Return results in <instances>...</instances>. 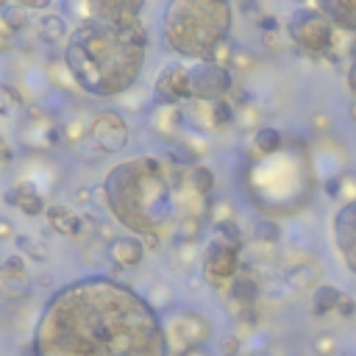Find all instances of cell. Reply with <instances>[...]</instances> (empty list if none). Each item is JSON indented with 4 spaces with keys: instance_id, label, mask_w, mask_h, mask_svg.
Segmentation results:
<instances>
[{
    "instance_id": "ac0fdd59",
    "label": "cell",
    "mask_w": 356,
    "mask_h": 356,
    "mask_svg": "<svg viewBox=\"0 0 356 356\" xmlns=\"http://www.w3.org/2000/svg\"><path fill=\"white\" fill-rule=\"evenodd\" d=\"M15 187H17V193H20V206H17V209H23V215L39 217V215L48 212L51 204H45V198L39 195V190H37L31 181H17Z\"/></svg>"
},
{
    "instance_id": "d4e9b609",
    "label": "cell",
    "mask_w": 356,
    "mask_h": 356,
    "mask_svg": "<svg viewBox=\"0 0 356 356\" xmlns=\"http://www.w3.org/2000/svg\"><path fill=\"white\" fill-rule=\"evenodd\" d=\"M278 148H281V131H278V128L265 125V128H259V131L253 134V150H256V153L267 156V153H276Z\"/></svg>"
},
{
    "instance_id": "484cf974",
    "label": "cell",
    "mask_w": 356,
    "mask_h": 356,
    "mask_svg": "<svg viewBox=\"0 0 356 356\" xmlns=\"http://www.w3.org/2000/svg\"><path fill=\"white\" fill-rule=\"evenodd\" d=\"M198 256H201L198 242H175V248H172V262L181 267L184 273L193 270V265L198 262Z\"/></svg>"
},
{
    "instance_id": "f546056e",
    "label": "cell",
    "mask_w": 356,
    "mask_h": 356,
    "mask_svg": "<svg viewBox=\"0 0 356 356\" xmlns=\"http://www.w3.org/2000/svg\"><path fill=\"white\" fill-rule=\"evenodd\" d=\"M253 237H256V242H276L278 240V226L273 220H256L253 223Z\"/></svg>"
},
{
    "instance_id": "cb8c5ba5",
    "label": "cell",
    "mask_w": 356,
    "mask_h": 356,
    "mask_svg": "<svg viewBox=\"0 0 356 356\" xmlns=\"http://www.w3.org/2000/svg\"><path fill=\"white\" fill-rule=\"evenodd\" d=\"M0 15H3V23L12 34H20L28 28V9H23L20 3H3L0 6Z\"/></svg>"
},
{
    "instance_id": "9c48e42d",
    "label": "cell",
    "mask_w": 356,
    "mask_h": 356,
    "mask_svg": "<svg viewBox=\"0 0 356 356\" xmlns=\"http://www.w3.org/2000/svg\"><path fill=\"white\" fill-rule=\"evenodd\" d=\"M190 89L193 100H220L234 89V78L229 67H217L212 62H195L190 67Z\"/></svg>"
},
{
    "instance_id": "4316f807",
    "label": "cell",
    "mask_w": 356,
    "mask_h": 356,
    "mask_svg": "<svg viewBox=\"0 0 356 356\" xmlns=\"http://www.w3.org/2000/svg\"><path fill=\"white\" fill-rule=\"evenodd\" d=\"M15 245H17L20 256H28V259H34L37 265H42V262L48 259V251H45V245H42V242H37V240H34V237H28V234H17V237H15Z\"/></svg>"
},
{
    "instance_id": "44dd1931",
    "label": "cell",
    "mask_w": 356,
    "mask_h": 356,
    "mask_svg": "<svg viewBox=\"0 0 356 356\" xmlns=\"http://www.w3.org/2000/svg\"><path fill=\"white\" fill-rule=\"evenodd\" d=\"M320 12L328 15L337 26L356 31V0H348V3H323Z\"/></svg>"
},
{
    "instance_id": "f6af8a7d",
    "label": "cell",
    "mask_w": 356,
    "mask_h": 356,
    "mask_svg": "<svg viewBox=\"0 0 356 356\" xmlns=\"http://www.w3.org/2000/svg\"><path fill=\"white\" fill-rule=\"evenodd\" d=\"M181 356H209V350H206V348H193V350L181 353Z\"/></svg>"
},
{
    "instance_id": "c3c4849f",
    "label": "cell",
    "mask_w": 356,
    "mask_h": 356,
    "mask_svg": "<svg viewBox=\"0 0 356 356\" xmlns=\"http://www.w3.org/2000/svg\"><path fill=\"white\" fill-rule=\"evenodd\" d=\"M253 356H267V353H253Z\"/></svg>"
},
{
    "instance_id": "8d00e7d4",
    "label": "cell",
    "mask_w": 356,
    "mask_h": 356,
    "mask_svg": "<svg viewBox=\"0 0 356 356\" xmlns=\"http://www.w3.org/2000/svg\"><path fill=\"white\" fill-rule=\"evenodd\" d=\"M3 204H6V206H20V193H17V187H15V184L3 193Z\"/></svg>"
},
{
    "instance_id": "4fadbf2b",
    "label": "cell",
    "mask_w": 356,
    "mask_h": 356,
    "mask_svg": "<svg viewBox=\"0 0 356 356\" xmlns=\"http://www.w3.org/2000/svg\"><path fill=\"white\" fill-rule=\"evenodd\" d=\"M145 12V3L139 0H95V3H84L81 15L84 17H98V20H114V23H134Z\"/></svg>"
},
{
    "instance_id": "9a60e30c",
    "label": "cell",
    "mask_w": 356,
    "mask_h": 356,
    "mask_svg": "<svg viewBox=\"0 0 356 356\" xmlns=\"http://www.w3.org/2000/svg\"><path fill=\"white\" fill-rule=\"evenodd\" d=\"M187 123V112L181 106H153L148 125L159 139H178V131Z\"/></svg>"
},
{
    "instance_id": "74e56055",
    "label": "cell",
    "mask_w": 356,
    "mask_h": 356,
    "mask_svg": "<svg viewBox=\"0 0 356 356\" xmlns=\"http://www.w3.org/2000/svg\"><path fill=\"white\" fill-rule=\"evenodd\" d=\"M75 204L89 206V204H92V187H81V190H75Z\"/></svg>"
},
{
    "instance_id": "7402d4cb",
    "label": "cell",
    "mask_w": 356,
    "mask_h": 356,
    "mask_svg": "<svg viewBox=\"0 0 356 356\" xmlns=\"http://www.w3.org/2000/svg\"><path fill=\"white\" fill-rule=\"evenodd\" d=\"M339 301H342V292H339L337 287L320 284V287L314 290V295H312V312H314V314H328L331 309L339 306Z\"/></svg>"
},
{
    "instance_id": "d590c367",
    "label": "cell",
    "mask_w": 356,
    "mask_h": 356,
    "mask_svg": "<svg viewBox=\"0 0 356 356\" xmlns=\"http://www.w3.org/2000/svg\"><path fill=\"white\" fill-rule=\"evenodd\" d=\"M259 28H262L265 34H276V31H278V20H276L273 15H262V17H259Z\"/></svg>"
},
{
    "instance_id": "8fae6325",
    "label": "cell",
    "mask_w": 356,
    "mask_h": 356,
    "mask_svg": "<svg viewBox=\"0 0 356 356\" xmlns=\"http://www.w3.org/2000/svg\"><path fill=\"white\" fill-rule=\"evenodd\" d=\"M290 34L309 53H323L331 45V28H328L323 12H314V9L295 12L290 20Z\"/></svg>"
},
{
    "instance_id": "5bb4252c",
    "label": "cell",
    "mask_w": 356,
    "mask_h": 356,
    "mask_svg": "<svg viewBox=\"0 0 356 356\" xmlns=\"http://www.w3.org/2000/svg\"><path fill=\"white\" fill-rule=\"evenodd\" d=\"M106 259L112 265V273L131 270V267L142 265V259H145V242L139 237H134V234L114 237V242H109V248H106Z\"/></svg>"
},
{
    "instance_id": "603a6c76",
    "label": "cell",
    "mask_w": 356,
    "mask_h": 356,
    "mask_svg": "<svg viewBox=\"0 0 356 356\" xmlns=\"http://www.w3.org/2000/svg\"><path fill=\"white\" fill-rule=\"evenodd\" d=\"M87 134H89V120L87 117H73V120H67L62 125V142L67 148H75L78 150L87 142Z\"/></svg>"
},
{
    "instance_id": "2e32d148",
    "label": "cell",
    "mask_w": 356,
    "mask_h": 356,
    "mask_svg": "<svg viewBox=\"0 0 356 356\" xmlns=\"http://www.w3.org/2000/svg\"><path fill=\"white\" fill-rule=\"evenodd\" d=\"M51 229L62 237H81L87 231V223H84V215H75L70 206L64 204H51L48 212H45Z\"/></svg>"
},
{
    "instance_id": "d6a6232c",
    "label": "cell",
    "mask_w": 356,
    "mask_h": 356,
    "mask_svg": "<svg viewBox=\"0 0 356 356\" xmlns=\"http://www.w3.org/2000/svg\"><path fill=\"white\" fill-rule=\"evenodd\" d=\"M15 39H17V34H12V31L6 28L3 15H0V53H3V51H12V48H15Z\"/></svg>"
},
{
    "instance_id": "836d02e7",
    "label": "cell",
    "mask_w": 356,
    "mask_h": 356,
    "mask_svg": "<svg viewBox=\"0 0 356 356\" xmlns=\"http://www.w3.org/2000/svg\"><path fill=\"white\" fill-rule=\"evenodd\" d=\"M331 350H334V339H331L328 334H326V337H320V339L314 342V353H317V356H328Z\"/></svg>"
},
{
    "instance_id": "52a82bcc",
    "label": "cell",
    "mask_w": 356,
    "mask_h": 356,
    "mask_svg": "<svg viewBox=\"0 0 356 356\" xmlns=\"http://www.w3.org/2000/svg\"><path fill=\"white\" fill-rule=\"evenodd\" d=\"M201 270H204V278L212 284V287H226L237 278V273L242 270L240 265V245L223 240V237H212V242L204 248V262H201Z\"/></svg>"
},
{
    "instance_id": "f1b7e54d",
    "label": "cell",
    "mask_w": 356,
    "mask_h": 356,
    "mask_svg": "<svg viewBox=\"0 0 356 356\" xmlns=\"http://www.w3.org/2000/svg\"><path fill=\"white\" fill-rule=\"evenodd\" d=\"M26 106V100H23V95L12 87V84H0V114L3 117H12L17 109H23Z\"/></svg>"
},
{
    "instance_id": "b9f144b4",
    "label": "cell",
    "mask_w": 356,
    "mask_h": 356,
    "mask_svg": "<svg viewBox=\"0 0 356 356\" xmlns=\"http://www.w3.org/2000/svg\"><path fill=\"white\" fill-rule=\"evenodd\" d=\"M9 164H12V148L3 145V148H0V170L9 167Z\"/></svg>"
},
{
    "instance_id": "bcb514c9",
    "label": "cell",
    "mask_w": 356,
    "mask_h": 356,
    "mask_svg": "<svg viewBox=\"0 0 356 356\" xmlns=\"http://www.w3.org/2000/svg\"><path fill=\"white\" fill-rule=\"evenodd\" d=\"M348 112H350V120H353V123H356V100H353V103H350V109H348Z\"/></svg>"
},
{
    "instance_id": "ba28073f",
    "label": "cell",
    "mask_w": 356,
    "mask_h": 356,
    "mask_svg": "<svg viewBox=\"0 0 356 356\" xmlns=\"http://www.w3.org/2000/svg\"><path fill=\"white\" fill-rule=\"evenodd\" d=\"M17 134H20V145L28 153H45L62 142V125L39 106L26 109V114L17 125Z\"/></svg>"
},
{
    "instance_id": "7a4b0ae2",
    "label": "cell",
    "mask_w": 356,
    "mask_h": 356,
    "mask_svg": "<svg viewBox=\"0 0 356 356\" xmlns=\"http://www.w3.org/2000/svg\"><path fill=\"white\" fill-rule=\"evenodd\" d=\"M148 59V28L142 20L114 23L84 17L67 37L62 62L73 84L92 98L128 92Z\"/></svg>"
},
{
    "instance_id": "30bf717a",
    "label": "cell",
    "mask_w": 356,
    "mask_h": 356,
    "mask_svg": "<svg viewBox=\"0 0 356 356\" xmlns=\"http://www.w3.org/2000/svg\"><path fill=\"white\" fill-rule=\"evenodd\" d=\"M153 100L159 106H181L184 100H193L190 67L181 62H167L153 81Z\"/></svg>"
},
{
    "instance_id": "ab89813d",
    "label": "cell",
    "mask_w": 356,
    "mask_h": 356,
    "mask_svg": "<svg viewBox=\"0 0 356 356\" xmlns=\"http://www.w3.org/2000/svg\"><path fill=\"white\" fill-rule=\"evenodd\" d=\"M20 6L28 9V12H31V9H48L51 0H20Z\"/></svg>"
},
{
    "instance_id": "83f0119b",
    "label": "cell",
    "mask_w": 356,
    "mask_h": 356,
    "mask_svg": "<svg viewBox=\"0 0 356 356\" xmlns=\"http://www.w3.org/2000/svg\"><path fill=\"white\" fill-rule=\"evenodd\" d=\"M172 290L164 284V281H156V284H150V298H148V303L159 312V314H167L170 309H172Z\"/></svg>"
},
{
    "instance_id": "e0dca14e",
    "label": "cell",
    "mask_w": 356,
    "mask_h": 356,
    "mask_svg": "<svg viewBox=\"0 0 356 356\" xmlns=\"http://www.w3.org/2000/svg\"><path fill=\"white\" fill-rule=\"evenodd\" d=\"M229 301H237V303H256V298H259V281L248 273V267L242 265V270L237 273V278L229 284Z\"/></svg>"
},
{
    "instance_id": "7c38bea8",
    "label": "cell",
    "mask_w": 356,
    "mask_h": 356,
    "mask_svg": "<svg viewBox=\"0 0 356 356\" xmlns=\"http://www.w3.org/2000/svg\"><path fill=\"white\" fill-rule=\"evenodd\" d=\"M31 290H34V276L28 273L26 256L12 253L0 262V298L17 303V301H26Z\"/></svg>"
},
{
    "instance_id": "3957f363",
    "label": "cell",
    "mask_w": 356,
    "mask_h": 356,
    "mask_svg": "<svg viewBox=\"0 0 356 356\" xmlns=\"http://www.w3.org/2000/svg\"><path fill=\"white\" fill-rule=\"evenodd\" d=\"M184 181V167L164 156H134L106 175L112 217L134 237H156L175 220V193Z\"/></svg>"
},
{
    "instance_id": "e575fe53",
    "label": "cell",
    "mask_w": 356,
    "mask_h": 356,
    "mask_svg": "<svg viewBox=\"0 0 356 356\" xmlns=\"http://www.w3.org/2000/svg\"><path fill=\"white\" fill-rule=\"evenodd\" d=\"M17 234H15V226H12V220L9 217H0V242H6V240H15Z\"/></svg>"
},
{
    "instance_id": "7dc6e473",
    "label": "cell",
    "mask_w": 356,
    "mask_h": 356,
    "mask_svg": "<svg viewBox=\"0 0 356 356\" xmlns=\"http://www.w3.org/2000/svg\"><path fill=\"white\" fill-rule=\"evenodd\" d=\"M3 145H6V142H3V136H0V148H3Z\"/></svg>"
},
{
    "instance_id": "ffe728a7",
    "label": "cell",
    "mask_w": 356,
    "mask_h": 356,
    "mask_svg": "<svg viewBox=\"0 0 356 356\" xmlns=\"http://www.w3.org/2000/svg\"><path fill=\"white\" fill-rule=\"evenodd\" d=\"M37 26H39V39L45 45H62L70 37L67 34V23H64L62 15H42Z\"/></svg>"
},
{
    "instance_id": "6da1fadb",
    "label": "cell",
    "mask_w": 356,
    "mask_h": 356,
    "mask_svg": "<svg viewBox=\"0 0 356 356\" xmlns=\"http://www.w3.org/2000/svg\"><path fill=\"white\" fill-rule=\"evenodd\" d=\"M34 356H167L161 314L134 287L87 276L56 290L34 328Z\"/></svg>"
},
{
    "instance_id": "1f68e13d",
    "label": "cell",
    "mask_w": 356,
    "mask_h": 356,
    "mask_svg": "<svg viewBox=\"0 0 356 356\" xmlns=\"http://www.w3.org/2000/svg\"><path fill=\"white\" fill-rule=\"evenodd\" d=\"M240 348H242V342H240V337H234V334H229V337L220 339V353H223V356H237Z\"/></svg>"
},
{
    "instance_id": "f35d334b",
    "label": "cell",
    "mask_w": 356,
    "mask_h": 356,
    "mask_svg": "<svg viewBox=\"0 0 356 356\" xmlns=\"http://www.w3.org/2000/svg\"><path fill=\"white\" fill-rule=\"evenodd\" d=\"M337 309H339V314H342V317H353V314H356V303H353L350 298H342Z\"/></svg>"
},
{
    "instance_id": "4dcf8cb0",
    "label": "cell",
    "mask_w": 356,
    "mask_h": 356,
    "mask_svg": "<svg viewBox=\"0 0 356 356\" xmlns=\"http://www.w3.org/2000/svg\"><path fill=\"white\" fill-rule=\"evenodd\" d=\"M251 67H253V56H251L245 48H237V51H234L231 70H251Z\"/></svg>"
},
{
    "instance_id": "277c9868",
    "label": "cell",
    "mask_w": 356,
    "mask_h": 356,
    "mask_svg": "<svg viewBox=\"0 0 356 356\" xmlns=\"http://www.w3.org/2000/svg\"><path fill=\"white\" fill-rule=\"evenodd\" d=\"M231 6L217 0H172L161 15L164 45L195 62H206L220 42L229 39Z\"/></svg>"
},
{
    "instance_id": "60d3db41",
    "label": "cell",
    "mask_w": 356,
    "mask_h": 356,
    "mask_svg": "<svg viewBox=\"0 0 356 356\" xmlns=\"http://www.w3.org/2000/svg\"><path fill=\"white\" fill-rule=\"evenodd\" d=\"M142 242H145V251H159V248H161V234H156V237H145Z\"/></svg>"
},
{
    "instance_id": "5b68a950",
    "label": "cell",
    "mask_w": 356,
    "mask_h": 356,
    "mask_svg": "<svg viewBox=\"0 0 356 356\" xmlns=\"http://www.w3.org/2000/svg\"><path fill=\"white\" fill-rule=\"evenodd\" d=\"M128 145V123L123 120L120 112H98L89 120V134L87 142L78 148L81 153H89L92 159L109 156V153H120Z\"/></svg>"
},
{
    "instance_id": "7bdbcfd3",
    "label": "cell",
    "mask_w": 356,
    "mask_h": 356,
    "mask_svg": "<svg viewBox=\"0 0 356 356\" xmlns=\"http://www.w3.org/2000/svg\"><path fill=\"white\" fill-rule=\"evenodd\" d=\"M34 284H39V287H53V276L42 270V273H39V276L34 278Z\"/></svg>"
},
{
    "instance_id": "ee69618b",
    "label": "cell",
    "mask_w": 356,
    "mask_h": 356,
    "mask_svg": "<svg viewBox=\"0 0 356 356\" xmlns=\"http://www.w3.org/2000/svg\"><path fill=\"white\" fill-rule=\"evenodd\" d=\"M348 87L356 92V62L350 64V70H348Z\"/></svg>"
},
{
    "instance_id": "8992f818",
    "label": "cell",
    "mask_w": 356,
    "mask_h": 356,
    "mask_svg": "<svg viewBox=\"0 0 356 356\" xmlns=\"http://www.w3.org/2000/svg\"><path fill=\"white\" fill-rule=\"evenodd\" d=\"M164 334H167L170 350L181 356L193 348L206 345V339L212 337V323L204 312L184 309V312H172L170 317H164Z\"/></svg>"
},
{
    "instance_id": "d6986e66",
    "label": "cell",
    "mask_w": 356,
    "mask_h": 356,
    "mask_svg": "<svg viewBox=\"0 0 356 356\" xmlns=\"http://www.w3.org/2000/svg\"><path fill=\"white\" fill-rule=\"evenodd\" d=\"M184 187L209 198V193L215 190V172L206 167V164H195L190 170H184Z\"/></svg>"
}]
</instances>
